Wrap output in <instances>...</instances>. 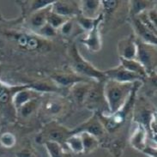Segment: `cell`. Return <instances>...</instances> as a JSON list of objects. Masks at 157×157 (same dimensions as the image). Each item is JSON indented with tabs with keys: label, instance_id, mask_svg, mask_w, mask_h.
Instances as JSON below:
<instances>
[{
	"label": "cell",
	"instance_id": "1",
	"mask_svg": "<svg viewBox=\"0 0 157 157\" xmlns=\"http://www.w3.org/2000/svg\"><path fill=\"white\" fill-rule=\"evenodd\" d=\"M69 58L71 60V70L79 77L98 82H104L107 80L104 71L97 69L82 56L76 43L70 46Z\"/></svg>",
	"mask_w": 157,
	"mask_h": 157
},
{
	"label": "cell",
	"instance_id": "2",
	"mask_svg": "<svg viewBox=\"0 0 157 157\" xmlns=\"http://www.w3.org/2000/svg\"><path fill=\"white\" fill-rule=\"evenodd\" d=\"M136 82H118L107 80L104 82V95L106 98L109 113L119 110L131 95Z\"/></svg>",
	"mask_w": 157,
	"mask_h": 157
},
{
	"label": "cell",
	"instance_id": "3",
	"mask_svg": "<svg viewBox=\"0 0 157 157\" xmlns=\"http://www.w3.org/2000/svg\"><path fill=\"white\" fill-rule=\"evenodd\" d=\"M16 47L26 52H46L52 49L51 40H46L29 30L15 31L9 34Z\"/></svg>",
	"mask_w": 157,
	"mask_h": 157
},
{
	"label": "cell",
	"instance_id": "4",
	"mask_svg": "<svg viewBox=\"0 0 157 157\" xmlns=\"http://www.w3.org/2000/svg\"><path fill=\"white\" fill-rule=\"evenodd\" d=\"M136 60L145 69L148 77H155L157 65L156 46L145 43L136 39Z\"/></svg>",
	"mask_w": 157,
	"mask_h": 157
},
{
	"label": "cell",
	"instance_id": "5",
	"mask_svg": "<svg viewBox=\"0 0 157 157\" xmlns=\"http://www.w3.org/2000/svg\"><path fill=\"white\" fill-rule=\"evenodd\" d=\"M104 82H92L88 94L85 98L82 106L93 113H109L106 98L104 95Z\"/></svg>",
	"mask_w": 157,
	"mask_h": 157
},
{
	"label": "cell",
	"instance_id": "6",
	"mask_svg": "<svg viewBox=\"0 0 157 157\" xmlns=\"http://www.w3.org/2000/svg\"><path fill=\"white\" fill-rule=\"evenodd\" d=\"M71 135H72L71 129H68L63 124L53 121V122L47 124L41 132V136H39V137L40 138L42 144L47 141L55 142L65 148L64 146L65 141Z\"/></svg>",
	"mask_w": 157,
	"mask_h": 157
},
{
	"label": "cell",
	"instance_id": "7",
	"mask_svg": "<svg viewBox=\"0 0 157 157\" xmlns=\"http://www.w3.org/2000/svg\"><path fill=\"white\" fill-rule=\"evenodd\" d=\"M28 87V84L10 87L0 81V109H3L5 113V115L8 116V118L10 119L17 117V111L12 103L14 95L18 91Z\"/></svg>",
	"mask_w": 157,
	"mask_h": 157
},
{
	"label": "cell",
	"instance_id": "8",
	"mask_svg": "<svg viewBox=\"0 0 157 157\" xmlns=\"http://www.w3.org/2000/svg\"><path fill=\"white\" fill-rule=\"evenodd\" d=\"M40 109L50 118H60L68 110V101L61 94L50 95L40 102Z\"/></svg>",
	"mask_w": 157,
	"mask_h": 157
},
{
	"label": "cell",
	"instance_id": "9",
	"mask_svg": "<svg viewBox=\"0 0 157 157\" xmlns=\"http://www.w3.org/2000/svg\"><path fill=\"white\" fill-rule=\"evenodd\" d=\"M102 15L98 17L93 29L85 34L84 37L81 40V43L86 47L89 51L92 52H98L101 50V25Z\"/></svg>",
	"mask_w": 157,
	"mask_h": 157
},
{
	"label": "cell",
	"instance_id": "10",
	"mask_svg": "<svg viewBox=\"0 0 157 157\" xmlns=\"http://www.w3.org/2000/svg\"><path fill=\"white\" fill-rule=\"evenodd\" d=\"M71 132L72 134H77V133H82V132L89 133L97 137L100 142L101 139H103L104 136H106L105 129L103 127L98 115L95 113H93V115L88 120L81 124L80 125H78L77 127L74 129H71Z\"/></svg>",
	"mask_w": 157,
	"mask_h": 157
},
{
	"label": "cell",
	"instance_id": "11",
	"mask_svg": "<svg viewBox=\"0 0 157 157\" xmlns=\"http://www.w3.org/2000/svg\"><path fill=\"white\" fill-rule=\"evenodd\" d=\"M127 21H130V24L133 30V34L137 40L156 46L157 34L152 32L148 27H146L137 17H129L127 18Z\"/></svg>",
	"mask_w": 157,
	"mask_h": 157
},
{
	"label": "cell",
	"instance_id": "12",
	"mask_svg": "<svg viewBox=\"0 0 157 157\" xmlns=\"http://www.w3.org/2000/svg\"><path fill=\"white\" fill-rule=\"evenodd\" d=\"M106 79L115 81L118 82H144V79L134 73L129 71L128 70L124 68L121 64L118 66L110 68L109 70L104 71Z\"/></svg>",
	"mask_w": 157,
	"mask_h": 157
},
{
	"label": "cell",
	"instance_id": "13",
	"mask_svg": "<svg viewBox=\"0 0 157 157\" xmlns=\"http://www.w3.org/2000/svg\"><path fill=\"white\" fill-rule=\"evenodd\" d=\"M51 79L59 89H68L71 88L73 85L81 82H87V79L79 77L76 73L71 70V71H56L50 76Z\"/></svg>",
	"mask_w": 157,
	"mask_h": 157
},
{
	"label": "cell",
	"instance_id": "14",
	"mask_svg": "<svg viewBox=\"0 0 157 157\" xmlns=\"http://www.w3.org/2000/svg\"><path fill=\"white\" fill-rule=\"evenodd\" d=\"M52 11L65 18H75L80 14L78 1L57 0L52 5Z\"/></svg>",
	"mask_w": 157,
	"mask_h": 157
},
{
	"label": "cell",
	"instance_id": "15",
	"mask_svg": "<svg viewBox=\"0 0 157 157\" xmlns=\"http://www.w3.org/2000/svg\"><path fill=\"white\" fill-rule=\"evenodd\" d=\"M117 51L120 59H136V39L133 33L119 40L117 45Z\"/></svg>",
	"mask_w": 157,
	"mask_h": 157
},
{
	"label": "cell",
	"instance_id": "16",
	"mask_svg": "<svg viewBox=\"0 0 157 157\" xmlns=\"http://www.w3.org/2000/svg\"><path fill=\"white\" fill-rule=\"evenodd\" d=\"M135 127L131 133L130 136V144L132 145L133 149H135L139 152H142L146 145L148 144V138L149 134L144 126H143L140 124L135 123Z\"/></svg>",
	"mask_w": 157,
	"mask_h": 157
},
{
	"label": "cell",
	"instance_id": "17",
	"mask_svg": "<svg viewBox=\"0 0 157 157\" xmlns=\"http://www.w3.org/2000/svg\"><path fill=\"white\" fill-rule=\"evenodd\" d=\"M51 6L38 10L36 12L32 13L29 16L27 17L28 30H29L30 32H33V33H36L39 29H40L42 28L43 26L47 24V16H48L49 11L51 10Z\"/></svg>",
	"mask_w": 157,
	"mask_h": 157
},
{
	"label": "cell",
	"instance_id": "18",
	"mask_svg": "<svg viewBox=\"0 0 157 157\" xmlns=\"http://www.w3.org/2000/svg\"><path fill=\"white\" fill-rule=\"evenodd\" d=\"M80 14L90 19H96L101 15V1L96 0H82L78 1Z\"/></svg>",
	"mask_w": 157,
	"mask_h": 157
},
{
	"label": "cell",
	"instance_id": "19",
	"mask_svg": "<svg viewBox=\"0 0 157 157\" xmlns=\"http://www.w3.org/2000/svg\"><path fill=\"white\" fill-rule=\"evenodd\" d=\"M93 81H87V82H81L78 83H76L73 85L71 88L69 89V93L71 94V97L74 100V101L76 102L78 105L82 106L83 102L89 89L91 87Z\"/></svg>",
	"mask_w": 157,
	"mask_h": 157
},
{
	"label": "cell",
	"instance_id": "20",
	"mask_svg": "<svg viewBox=\"0 0 157 157\" xmlns=\"http://www.w3.org/2000/svg\"><path fill=\"white\" fill-rule=\"evenodd\" d=\"M156 6V1H140V0H132L127 1L128 18L136 17L142 13L149 10L151 8Z\"/></svg>",
	"mask_w": 157,
	"mask_h": 157
},
{
	"label": "cell",
	"instance_id": "21",
	"mask_svg": "<svg viewBox=\"0 0 157 157\" xmlns=\"http://www.w3.org/2000/svg\"><path fill=\"white\" fill-rule=\"evenodd\" d=\"M40 93H38L36 91H34L33 89H29V87L25 88V89H21L20 91H18L13 97V106L15 107L16 111L20 108L22 105H24L27 102L30 101L34 99L40 97Z\"/></svg>",
	"mask_w": 157,
	"mask_h": 157
},
{
	"label": "cell",
	"instance_id": "22",
	"mask_svg": "<svg viewBox=\"0 0 157 157\" xmlns=\"http://www.w3.org/2000/svg\"><path fill=\"white\" fill-rule=\"evenodd\" d=\"M82 33H84V32L82 30L79 25L77 24L75 18L68 19L62 25L59 29L58 30V34H60L61 36L67 39L74 38Z\"/></svg>",
	"mask_w": 157,
	"mask_h": 157
},
{
	"label": "cell",
	"instance_id": "23",
	"mask_svg": "<svg viewBox=\"0 0 157 157\" xmlns=\"http://www.w3.org/2000/svg\"><path fill=\"white\" fill-rule=\"evenodd\" d=\"M23 4L26 5L21 4L20 2V4L22 10V14L29 16L32 13L36 12L38 10L46 9L47 7H50L52 4L54 3V1H45V0H35V1H22Z\"/></svg>",
	"mask_w": 157,
	"mask_h": 157
},
{
	"label": "cell",
	"instance_id": "24",
	"mask_svg": "<svg viewBox=\"0 0 157 157\" xmlns=\"http://www.w3.org/2000/svg\"><path fill=\"white\" fill-rule=\"evenodd\" d=\"M119 64H121L124 68L128 70L129 71L136 74L144 79L148 78V74L143 65L136 59H124L119 58Z\"/></svg>",
	"mask_w": 157,
	"mask_h": 157
},
{
	"label": "cell",
	"instance_id": "25",
	"mask_svg": "<svg viewBox=\"0 0 157 157\" xmlns=\"http://www.w3.org/2000/svg\"><path fill=\"white\" fill-rule=\"evenodd\" d=\"M42 144L47 149L49 157H72L71 153L67 151V149L58 143L47 141Z\"/></svg>",
	"mask_w": 157,
	"mask_h": 157
},
{
	"label": "cell",
	"instance_id": "26",
	"mask_svg": "<svg viewBox=\"0 0 157 157\" xmlns=\"http://www.w3.org/2000/svg\"><path fill=\"white\" fill-rule=\"evenodd\" d=\"M79 134H80L82 142L83 154L93 153L100 147L101 142L97 137H95L91 134L86 133V132H82V133H79Z\"/></svg>",
	"mask_w": 157,
	"mask_h": 157
},
{
	"label": "cell",
	"instance_id": "27",
	"mask_svg": "<svg viewBox=\"0 0 157 157\" xmlns=\"http://www.w3.org/2000/svg\"><path fill=\"white\" fill-rule=\"evenodd\" d=\"M65 149L67 150H71V152L76 154V155H80L83 154V146H82V142L80 134H72L67 138L65 141Z\"/></svg>",
	"mask_w": 157,
	"mask_h": 157
},
{
	"label": "cell",
	"instance_id": "28",
	"mask_svg": "<svg viewBox=\"0 0 157 157\" xmlns=\"http://www.w3.org/2000/svg\"><path fill=\"white\" fill-rule=\"evenodd\" d=\"M40 98H36L27 102L24 105H22L20 108H18L17 110V116L18 115L22 119H27V118H29L32 114H34V111L38 109L40 106V102L39 101Z\"/></svg>",
	"mask_w": 157,
	"mask_h": 157
},
{
	"label": "cell",
	"instance_id": "29",
	"mask_svg": "<svg viewBox=\"0 0 157 157\" xmlns=\"http://www.w3.org/2000/svg\"><path fill=\"white\" fill-rule=\"evenodd\" d=\"M67 20H68V18L61 17L59 15L53 12V11H52V9L51 10L49 11V13H48V16H47V23L50 26H52L53 29H55L56 30L59 29L60 28L62 27V25Z\"/></svg>",
	"mask_w": 157,
	"mask_h": 157
},
{
	"label": "cell",
	"instance_id": "30",
	"mask_svg": "<svg viewBox=\"0 0 157 157\" xmlns=\"http://www.w3.org/2000/svg\"><path fill=\"white\" fill-rule=\"evenodd\" d=\"M35 34L39 35L40 37H41L43 39L46 40H52V39H54L57 37L58 35V30H56L55 29H53L52 26H50L47 22L46 25H44L40 29H39L36 33H34Z\"/></svg>",
	"mask_w": 157,
	"mask_h": 157
},
{
	"label": "cell",
	"instance_id": "31",
	"mask_svg": "<svg viewBox=\"0 0 157 157\" xmlns=\"http://www.w3.org/2000/svg\"><path fill=\"white\" fill-rule=\"evenodd\" d=\"M75 19L77 21V24L79 25L82 30L85 33H87V32H89V30L92 29L94 24H95V21H96V19H90V18L82 16L81 14H79L78 16L75 17Z\"/></svg>",
	"mask_w": 157,
	"mask_h": 157
},
{
	"label": "cell",
	"instance_id": "32",
	"mask_svg": "<svg viewBox=\"0 0 157 157\" xmlns=\"http://www.w3.org/2000/svg\"><path fill=\"white\" fill-rule=\"evenodd\" d=\"M17 144V137L12 132H6L0 136V144L5 149H11Z\"/></svg>",
	"mask_w": 157,
	"mask_h": 157
},
{
	"label": "cell",
	"instance_id": "33",
	"mask_svg": "<svg viewBox=\"0 0 157 157\" xmlns=\"http://www.w3.org/2000/svg\"><path fill=\"white\" fill-rule=\"evenodd\" d=\"M142 153L144 154L145 155H147L148 157H157L156 144L151 145L148 144L144 149L142 151Z\"/></svg>",
	"mask_w": 157,
	"mask_h": 157
},
{
	"label": "cell",
	"instance_id": "34",
	"mask_svg": "<svg viewBox=\"0 0 157 157\" xmlns=\"http://www.w3.org/2000/svg\"><path fill=\"white\" fill-rule=\"evenodd\" d=\"M16 157H36L32 150L29 149H22L18 150L15 154Z\"/></svg>",
	"mask_w": 157,
	"mask_h": 157
},
{
	"label": "cell",
	"instance_id": "35",
	"mask_svg": "<svg viewBox=\"0 0 157 157\" xmlns=\"http://www.w3.org/2000/svg\"><path fill=\"white\" fill-rule=\"evenodd\" d=\"M3 20V17H2V15H1V13H0V21H2Z\"/></svg>",
	"mask_w": 157,
	"mask_h": 157
}]
</instances>
